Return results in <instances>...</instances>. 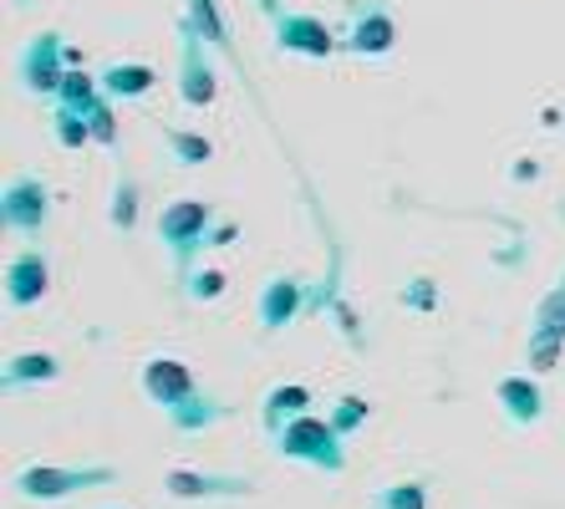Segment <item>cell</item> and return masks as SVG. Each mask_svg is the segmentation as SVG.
<instances>
[{
  "label": "cell",
  "mask_w": 565,
  "mask_h": 509,
  "mask_svg": "<svg viewBox=\"0 0 565 509\" xmlns=\"http://www.w3.org/2000/svg\"><path fill=\"white\" fill-rule=\"evenodd\" d=\"M148 388H153V397H163V403L189 397V372H184V367L158 362V367H148Z\"/></svg>",
  "instance_id": "obj_1"
},
{
  "label": "cell",
  "mask_w": 565,
  "mask_h": 509,
  "mask_svg": "<svg viewBox=\"0 0 565 509\" xmlns=\"http://www.w3.org/2000/svg\"><path fill=\"white\" fill-rule=\"evenodd\" d=\"M36 290H41V265H36V261L11 265V296H15V300H31Z\"/></svg>",
  "instance_id": "obj_2"
},
{
  "label": "cell",
  "mask_w": 565,
  "mask_h": 509,
  "mask_svg": "<svg viewBox=\"0 0 565 509\" xmlns=\"http://www.w3.org/2000/svg\"><path fill=\"white\" fill-rule=\"evenodd\" d=\"M199 220H204V210H199V204H184V210L163 214V230H169V240H179V235H194Z\"/></svg>",
  "instance_id": "obj_3"
},
{
  "label": "cell",
  "mask_w": 565,
  "mask_h": 509,
  "mask_svg": "<svg viewBox=\"0 0 565 509\" xmlns=\"http://www.w3.org/2000/svg\"><path fill=\"white\" fill-rule=\"evenodd\" d=\"M387 509H423V495L418 489H397V495H387Z\"/></svg>",
  "instance_id": "obj_4"
},
{
  "label": "cell",
  "mask_w": 565,
  "mask_h": 509,
  "mask_svg": "<svg viewBox=\"0 0 565 509\" xmlns=\"http://www.w3.org/2000/svg\"><path fill=\"white\" fill-rule=\"evenodd\" d=\"M382 41H393L387 21H372V31H362V46H382Z\"/></svg>",
  "instance_id": "obj_5"
},
{
  "label": "cell",
  "mask_w": 565,
  "mask_h": 509,
  "mask_svg": "<svg viewBox=\"0 0 565 509\" xmlns=\"http://www.w3.org/2000/svg\"><path fill=\"white\" fill-rule=\"evenodd\" d=\"M113 82H118V87H148V72H122V77H113Z\"/></svg>",
  "instance_id": "obj_6"
}]
</instances>
